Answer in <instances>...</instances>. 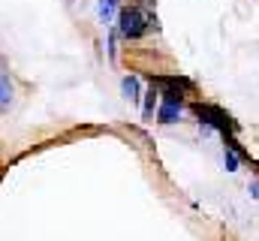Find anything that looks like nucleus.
Wrapping results in <instances>:
<instances>
[{
    "mask_svg": "<svg viewBox=\"0 0 259 241\" xmlns=\"http://www.w3.org/2000/svg\"><path fill=\"white\" fill-rule=\"evenodd\" d=\"M121 94H124V100L127 103H139L142 100V82H139V75H124L121 78Z\"/></svg>",
    "mask_w": 259,
    "mask_h": 241,
    "instance_id": "nucleus-5",
    "label": "nucleus"
},
{
    "mask_svg": "<svg viewBox=\"0 0 259 241\" xmlns=\"http://www.w3.org/2000/svg\"><path fill=\"white\" fill-rule=\"evenodd\" d=\"M151 27L157 30V18L148 15L139 3L121 6V12H118V33H121L124 39H142Z\"/></svg>",
    "mask_w": 259,
    "mask_h": 241,
    "instance_id": "nucleus-1",
    "label": "nucleus"
},
{
    "mask_svg": "<svg viewBox=\"0 0 259 241\" xmlns=\"http://www.w3.org/2000/svg\"><path fill=\"white\" fill-rule=\"evenodd\" d=\"M12 103H15V85H12V78H9L3 60H0V112H9Z\"/></svg>",
    "mask_w": 259,
    "mask_h": 241,
    "instance_id": "nucleus-4",
    "label": "nucleus"
},
{
    "mask_svg": "<svg viewBox=\"0 0 259 241\" xmlns=\"http://www.w3.org/2000/svg\"><path fill=\"white\" fill-rule=\"evenodd\" d=\"M97 12H100V21L109 24L115 12H121V0H97Z\"/></svg>",
    "mask_w": 259,
    "mask_h": 241,
    "instance_id": "nucleus-7",
    "label": "nucleus"
},
{
    "mask_svg": "<svg viewBox=\"0 0 259 241\" xmlns=\"http://www.w3.org/2000/svg\"><path fill=\"white\" fill-rule=\"evenodd\" d=\"M193 115L199 118V124H205V127H211V130H220L223 136H232V133L238 130L235 120L229 118L223 109L211 106V103H193Z\"/></svg>",
    "mask_w": 259,
    "mask_h": 241,
    "instance_id": "nucleus-2",
    "label": "nucleus"
},
{
    "mask_svg": "<svg viewBox=\"0 0 259 241\" xmlns=\"http://www.w3.org/2000/svg\"><path fill=\"white\" fill-rule=\"evenodd\" d=\"M157 106H160V91L151 85V88L142 94V120H151V118H154Z\"/></svg>",
    "mask_w": 259,
    "mask_h": 241,
    "instance_id": "nucleus-6",
    "label": "nucleus"
},
{
    "mask_svg": "<svg viewBox=\"0 0 259 241\" xmlns=\"http://www.w3.org/2000/svg\"><path fill=\"white\" fill-rule=\"evenodd\" d=\"M184 115V100H175V97H163L160 94V106H157V124L169 127V124H178Z\"/></svg>",
    "mask_w": 259,
    "mask_h": 241,
    "instance_id": "nucleus-3",
    "label": "nucleus"
},
{
    "mask_svg": "<svg viewBox=\"0 0 259 241\" xmlns=\"http://www.w3.org/2000/svg\"><path fill=\"white\" fill-rule=\"evenodd\" d=\"M250 196H259V181H253V184H250Z\"/></svg>",
    "mask_w": 259,
    "mask_h": 241,
    "instance_id": "nucleus-8",
    "label": "nucleus"
}]
</instances>
